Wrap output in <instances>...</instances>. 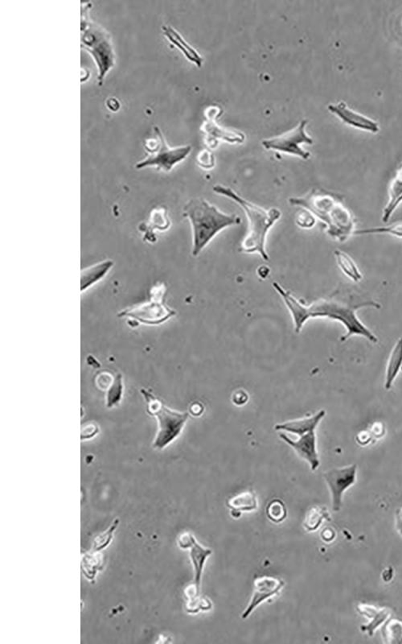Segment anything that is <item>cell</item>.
Segmentation results:
<instances>
[{"instance_id": "obj_1", "label": "cell", "mask_w": 402, "mask_h": 644, "mask_svg": "<svg viewBox=\"0 0 402 644\" xmlns=\"http://www.w3.org/2000/svg\"><path fill=\"white\" fill-rule=\"evenodd\" d=\"M272 285L289 309L296 333L301 332L304 324L309 319L328 318L341 322L345 327L347 333L341 337V342H345L352 336L364 337L374 343L379 342L374 333L356 315V312L363 308L380 309L381 306L379 302L370 299L356 297L350 293H345L344 290L337 288L329 296L318 298L307 306L302 300L292 296L290 292L284 289L278 283L274 282Z\"/></svg>"}, {"instance_id": "obj_2", "label": "cell", "mask_w": 402, "mask_h": 644, "mask_svg": "<svg viewBox=\"0 0 402 644\" xmlns=\"http://www.w3.org/2000/svg\"><path fill=\"white\" fill-rule=\"evenodd\" d=\"M289 203L308 210L325 223L331 238L344 243L356 231V219L339 194L323 189H313L306 195L291 198Z\"/></svg>"}, {"instance_id": "obj_3", "label": "cell", "mask_w": 402, "mask_h": 644, "mask_svg": "<svg viewBox=\"0 0 402 644\" xmlns=\"http://www.w3.org/2000/svg\"><path fill=\"white\" fill-rule=\"evenodd\" d=\"M215 193L227 196L238 204L246 213L248 218V230L241 243L242 252L253 254L258 253L260 257L266 261L269 257L266 250L267 234L274 224L281 218L282 212L277 208L269 210L260 208L240 196L229 187L224 185H215Z\"/></svg>"}, {"instance_id": "obj_4", "label": "cell", "mask_w": 402, "mask_h": 644, "mask_svg": "<svg viewBox=\"0 0 402 644\" xmlns=\"http://www.w3.org/2000/svg\"><path fill=\"white\" fill-rule=\"evenodd\" d=\"M184 216L192 226L193 257H198L220 231L242 223L238 216L223 213L202 199L189 201L184 205Z\"/></svg>"}, {"instance_id": "obj_5", "label": "cell", "mask_w": 402, "mask_h": 644, "mask_svg": "<svg viewBox=\"0 0 402 644\" xmlns=\"http://www.w3.org/2000/svg\"><path fill=\"white\" fill-rule=\"evenodd\" d=\"M82 5V46L94 57L97 66V81L102 84L108 71L115 64V53L111 34L99 24L90 21L88 9Z\"/></svg>"}, {"instance_id": "obj_6", "label": "cell", "mask_w": 402, "mask_h": 644, "mask_svg": "<svg viewBox=\"0 0 402 644\" xmlns=\"http://www.w3.org/2000/svg\"><path fill=\"white\" fill-rule=\"evenodd\" d=\"M148 402V412L158 421V431L152 447L162 450L178 439L189 419V412H181L169 409L164 402L146 389L141 390Z\"/></svg>"}, {"instance_id": "obj_7", "label": "cell", "mask_w": 402, "mask_h": 644, "mask_svg": "<svg viewBox=\"0 0 402 644\" xmlns=\"http://www.w3.org/2000/svg\"><path fill=\"white\" fill-rule=\"evenodd\" d=\"M165 292L166 287L164 284L155 285L151 290L149 302L127 308L119 313V317L129 318L149 326H158L169 321L170 318L176 315V312L166 306L164 298Z\"/></svg>"}, {"instance_id": "obj_8", "label": "cell", "mask_w": 402, "mask_h": 644, "mask_svg": "<svg viewBox=\"0 0 402 644\" xmlns=\"http://www.w3.org/2000/svg\"><path fill=\"white\" fill-rule=\"evenodd\" d=\"M155 134L157 138L155 140L146 142V149L150 151V155L136 164L137 169L155 166L160 170L170 172L175 165L184 160L192 151L191 146L169 147L158 127H155Z\"/></svg>"}, {"instance_id": "obj_9", "label": "cell", "mask_w": 402, "mask_h": 644, "mask_svg": "<svg viewBox=\"0 0 402 644\" xmlns=\"http://www.w3.org/2000/svg\"><path fill=\"white\" fill-rule=\"evenodd\" d=\"M307 125V120H303L301 124L295 129L276 137V138L263 140L262 145L265 149L268 150L283 151L285 152V154L300 156L303 160H307L311 156L310 154L300 147L302 144H313V140L305 132Z\"/></svg>"}, {"instance_id": "obj_10", "label": "cell", "mask_w": 402, "mask_h": 644, "mask_svg": "<svg viewBox=\"0 0 402 644\" xmlns=\"http://www.w3.org/2000/svg\"><path fill=\"white\" fill-rule=\"evenodd\" d=\"M356 471L357 466L353 464L342 468L332 469L323 474L331 493L333 510H341L343 495L356 483Z\"/></svg>"}, {"instance_id": "obj_11", "label": "cell", "mask_w": 402, "mask_h": 644, "mask_svg": "<svg viewBox=\"0 0 402 644\" xmlns=\"http://www.w3.org/2000/svg\"><path fill=\"white\" fill-rule=\"evenodd\" d=\"M283 580L273 577H259L254 580L253 591L251 602L242 614L243 619H247L260 604L266 600L276 596L284 587Z\"/></svg>"}, {"instance_id": "obj_12", "label": "cell", "mask_w": 402, "mask_h": 644, "mask_svg": "<svg viewBox=\"0 0 402 644\" xmlns=\"http://www.w3.org/2000/svg\"><path fill=\"white\" fill-rule=\"evenodd\" d=\"M279 437L290 445L300 458L307 461L312 470L315 471L318 469L320 461L317 452L316 431L308 432L300 436L298 440H292L284 434H279Z\"/></svg>"}, {"instance_id": "obj_13", "label": "cell", "mask_w": 402, "mask_h": 644, "mask_svg": "<svg viewBox=\"0 0 402 644\" xmlns=\"http://www.w3.org/2000/svg\"><path fill=\"white\" fill-rule=\"evenodd\" d=\"M333 114L336 115L345 124L355 129L376 134L379 131V126L374 120L350 109L345 102H341L337 104L328 106Z\"/></svg>"}, {"instance_id": "obj_14", "label": "cell", "mask_w": 402, "mask_h": 644, "mask_svg": "<svg viewBox=\"0 0 402 644\" xmlns=\"http://www.w3.org/2000/svg\"><path fill=\"white\" fill-rule=\"evenodd\" d=\"M170 227L171 221L168 211L164 208H158L151 210L149 220L140 223L139 229L144 234V240L149 241V243H155L157 240L155 231L168 230Z\"/></svg>"}, {"instance_id": "obj_15", "label": "cell", "mask_w": 402, "mask_h": 644, "mask_svg": "<svg viewBox=\"0 0 402 644\" xmlns=\"http://www.w3.org/2000/svg\"><path fill=\"white\" fill-rule=\"evenodd\" d=\"M326 412L320 410L314 416L301 418L290 421L278 424L274 426L276 431H284L290 432V434L301 436L308 432L316 431V427L320 425V421L325 418Z\"/></svg>"}, {"instance_id": "obj_16", "label": "cell", "mask_w": 402, "mask_h": 644, "mask_svg": "<svg viewBox=\"0 0 402 644\" xmlns=\"http://www.w3.org/2000/svg\"><path fill=\"white\" fill-rule=\"evenodd\" d=\"M114 264L111 259L103 260L102 262L83 269L81 273L82 293H85L86 290L101 282L114 267Z\"/></svg>"}, {"instance_id": "obj_17", "label": "cell", "mask_w": 402, "mask_h": 644, "mask_svg": "<svg viewBox=\"0 0 402 644\" xmlns=\"http://www.w3.org/2000/svg\"><path fill=\"white\" fill-rule=\"evenodd\" d=\"M190 558L194 569V585L200 589L201 578H202L203 570L206 560L212 553V550L201 546L195 538L191 544Z\"/></svg>"}, {"instance_id": "obj_18", "label": "cell", "mask_w": 402, "mask_h": 644, "mask_svg": "<svg viewBox=\"0 0 402 644\" xmlns=\"http://www.w3.org/2000/svg\"><path fill=\"white\" fill-rule=\"evenodd\" d=\"M162 29H163L164 34L168 37L169 40L179 48L189 61L195 63L199 67L202 66L203 58L200 56L197 50H195L192 46L184 41V39L180 35L178 31L168 26H164Z\"/></svg>"}, {"instance_id": "obj_19", "label": "cell", "mask_w": 402, "mask_h": 644, "mask_svg": "<svg viewBox=\"0 0 402 644\" xmlns=\"http://www.w3.org/2000/svg\"><path fill=\"white\" fill-rule=\"evenodd\" d=\"M402 367V338L396 342L391 352L388 366L386 369L385 388L390 390Z\"/></svg>"}, {"instance_id": "obj_20", "label": "cell", "mask_w": 402, "mask_h": 644, "mask_svg": "<svg viewBox=\"0 0 402 644\" xmlns=\"http://www.w3.org/2000/svg\"><path fill=\"white\" fill-rule=\"evenodd\" d=\"M200 589L191 585L185 589L186 611L189 614H197L200 611H209L211 603L209 600L200 596Z\"/></svg>"}, {"instance_id": "obj_21", "label": "cell", "mask_w": 402, "mask_h": 644, "mask_svg": "<svg viewBox=\"0 0 402 644\" xmlns=\"http://www.w3.org/2000/svg\"><path fill=\"white\" fill-rule=\"evenodd\" d=\"M334 255L337 264L339 265L343 273L352 279V282H360L363 279L362 274L350 255L342 252L341 250H336Z\"/></svg>"}, {"instance_id": "obj_22", "label": "cell", "mask_w": 402, "mask_h": 644, "mask_svg": "<svg viewBox=\"0 0 402 644\" xmlns=\"http://www.w3.org/2000/svg\"><path fill=\"white\" fill-rule=\"evenodd\" d=\"M361 614L371 618V621L365 627H362L363 632H367L370 636H372L375 629L379 627L385 619L389 616V611L385 609H376L374 607L367 606V605H361L358 607Z\"/></svg>"}, {"instance_id": "obj_23", "label": "cell", "mask_w": 402, "mask_h": 644, "mask_svg": "<svg viewBox=\"0 0 402 644\" xmlns=\"http://www.w3.org/2000/svg\"><path fill=\"white\" fill-rule=\"evenodd\" d=\"M103 567V558L99 552L91 551L83 555L82 570L89 581H94L97 571Z\"/></svg>"}, {"instance_id": "obj_24", "label": "cell", "mask_w": 402, "mask_h": 644, "mask_svg": "<svg viewBox=\"0 0 402 644\" xmlns=\"http://www.w3.org/2000/svg\"><path fill=\"white\" fill-rule=\"evenodd\" d=\"M228 506L229 508H231L235 513H238V515L242 513V511H251L257 508L258 502L256 496L252 493V491H246L239 494L235 497L230 499L228 501Z\"/></svg>"}, {"instance_id": "obj_25", "label": "cell", "mask_w": 402, "mask_h": 644, "mask_svg": "<svg viewBox=\"0 0 402 644\" xmlns=\"http://www.w3.org/2000/svg\"><path fill=\"white\" fill-rule=\"evenodd\" d=\"M390 195L389 203L386 205L383 211V216H382V221L385 223L389 222L391 216L393 215L396 209L402 203V181L396 180L394 181L391 186Z\"/></svg>"}, {"instance_id": "obj_26", "label": "cell", "mask_w": 402, "mask_h": 644, "mask_svg": "<svg viewBox=\"0 0 402 644\" xmlns=\"http://www.w3.org/2000/svg\"><path fill=\"white\" fill-rule=\"evenodd\" d=\"M330 521V515L328 513L325 506H315L308 511L305 520H304V528L308 532H314L320 528L323 520Z\"/></svg>"}, {"instance_id": "obj_27", "label": "cell", "mask_w": 402, "mask_h": 644, "mask_svg": "<svg viewBox=\"0 0 402 644\" xmlns=\"http://www.w3.org/2000/svg\"><path fill=\"white\" fill-rule=\"evenodd\" d=\"M124 380L120 373L117 374L108 388L106 393V406L108 409H112L119 405L124 395Z\"/></svg>"}, {"instance_id": "obj_28", "label": "cell", "mask_w": 402, "mask_h": 644, "mask_svg": "<svg viewBox=\"0 0 402 644\" xmlns=\"http://www.w3.org/2000/svg\"><path fill=\"white\" fill-rule=\"evenodd\" d=\"M119 519L116 518L110 526V528L105 531L104 533L97 535L94 540L92 545V551L101 552L109 546L114 537V533L119 524Z\"/></svg>"}, {"instance_id": "obj_29", "label": "cell", "mask_w": 402, "mask_h": 644, "mask_svg": "<svg viewBox=\"0 0 402 644\" xmlns=\"http://www.w3.org/2000/svg\"><path fill=\"white\" fill-rule=\"evenodd\" d=\"M390 234L402 239V223L391 224L387 227L372 228L356 230L355 235L363 234Z\"/></svg>"}, {"instance_id": "obj_30", "label": "cell", "mask_w": 402, "mask_h": 644, "mask_svg": "<svg viewBox=\"0 0 402 644\" xmlns=\"http://www.w3.org/2000/svg\"><path fill=\"white\" fill-rule=\"evenodd\" d=\"M268 518L274 523H281L287 517V508L281 500L274 499L267 508Z\"/></svg>"}, {"instance_id": "obj_31", "label": "cell", "mask_w": 402, "mask_h": 644, "mask_svg": "<svg viewBox=\"0 0 402 644\" xmlns=\"http://www.w3.org/2000/svg\"><path fill=\"white\" fill-rule=\"evenodd\" d=\"M384 636L388 643H402V623L396 620L389 621L384 628Z\"/></svg>"}, {"instance_id": "obj_32", "label": "cell", "mask_w": 402, "mask_h": 644, "mask_svg": "<svg viewBox=\"0 0 402 644\" xmlns=\"http://www.w3.org/2000/svg\"><path fill=\"white\" fill-rule=\"evenodd\" d=\"M296 222L298 227L301 228L311 229L316 225V220L315 216L311 212L303 209L300 213L297 215Z\"/></svg>"}, {"instance_id": "obj_33", "label": "cell", "mask_w": 402, "mask_h": 644, "mask_svg": "<svg viewBox=\"0 0 402 644\" xmlns=\"http://www.w3.org/2000/svg\"><path fill=\"white\" fill-rule=\"evenodd\" d=\"M198 162L199 165L205 169H212L215 165L213 155L208 151H204L199 154Z\"/></svg>"}, {"instance_id": "obj_34", "label": "cell", "mask_w": 402, "mask_h": 644, "mask_svg": "<svg viewBox=\"0 0 402 644\" xmlns=\"http://www.w3.org/2000/svg\"><path fill=\"white\" fill-rule=\"evenodd\" d=\"M99 427L95 424H89L82 427V440L90 439L99 432Z\"/></svg>"}, {"instance_id": "obj_35", "label": "cell", "mask_w": 402, "mask_h": 644, "mask_svg": "<svg viewBox=\"0 0 402 644\" xmlns=\"http://www.w3.org/2000/svg\"><path fill=\"white\" fill-rule=\"evenodd\" d=\"M233 400L235 405H242L246 404L248 396L244 392H238L236 394H234Z\"/></svg>"}, {"instance_id": "obj_36", "label": "cell", "mask_w": 402, "mask_h": 644, "mask_svg": "<svg viewBox=\"0 0 402 644\" xmlns=\"http://www.w3.org/2000/svg\"><path fill=\"white\" fill-rule=\"evenodd\" d=\"M396 528L402 537V506L396 510Z\"/></svg>"}, {"instance_id": "obj_37", "label": "cell", "mask_w": 402, "mask_h": 644, "mask_svg": "<svg viewBox=\"0 0 402 644\" xmlns=\"http://www.w3.org/2000/svg\"><path fill=\"white\" fill-rule=\"evenodd\" d=\"M190 412L191 414L193 416H198L202 414V412H204V407L202 405L198 404H198H194L190 407Z\"/></svg>"}]
</instances>
